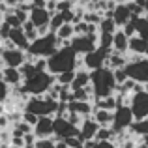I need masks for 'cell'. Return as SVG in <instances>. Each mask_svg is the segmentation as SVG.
<instances>
[{"label": "cell", "mask_w": 148, "mask_h": 148, "mask_svg": "<svg viewBox=\"0 0 148 148\" xmlns=\"http://www.w3.org/2000/svg\"><path fill=\"white\" fill-rule=\"evenodd\" d=\"M77 68H83L81 58L69 45H62L53 56L47 58V71L51 75H60L66 71H75Z\"/></svg>", "instance_id": "obj_1"}, {"label": "cell", "mask_w": 148, "mask_h": 148, "mask_svg": "<svg viewBox=\"0 0 148 148\" xmlns=\"http://www.w3.org/2000/svg\"><path fill=\"white\" fill-rule=\"evenodd\" d=\"M90 88H92V96L94 99H99V98H109V96L116 94V84L114 81V73L112 69L109 68H99L96 71H90Z\"/></svg>", "instance_id": "obj_2"}, {"label": "cell", "mask_w": 148, "mask_h": 148, "mask_svg": "<svg viewBox=\"0 0 148 148\" xmlns=\"http://www.w3.org/2000/svg\"><path fill=\"white\" fill-rule=\"evenodd\" d=\"M62 45L64 43H62L53 32H47V34H43V36H38L36 40L28 45V49H26L28 60H32V58H45V60H47V58L53 56Z\"/></svg>", "instance_id": "obj_3"}, {"label": "cell", "mask_w": 148, "mask_h": 148, "mask_svg": "<svg viewBox=\"0 0 148 148\" xmlns=\"http://www.w3.org/2000/svg\"><path fill=\"white\" fill-rule=\"evenodd\" d=\"M54 84V75H51L49 71H38L34 77L23 81L21 92L25 96H32V98H38V96H45L49 92V88Z\"/></svg>", "instance_id": "obj_4"}, {"label": "cell", "mask_w": 148, "mask_h": 148, "mask_svg": "<svg viewBox=\"0 0 148 148\" xmlns=\"http://www.w3.org/2000/svg\"><path fill=\"white\" fill-rule=\"evenodd\" d=\"M124 73L130 81L139 84L148 83V58L146 56H130L124 66Z\"/></svg>", "instance_id": "obj_5"}, {"label": "cell", "mask_w": 148, "mask_h": 148, "mask_svg": "<svg viewBox=\"0 0 148 148\" xmlns=\"http://www.w3.org/2000/svg\"><path fill=\"white\" fill-rule=\"evenodd\" d=\"M25 105H26L25 107L26 112H32V114H36L40 118V116H54L58 101H53L45 98V96H38V98H28Z\"/></svg>", "instance_id": "obj_6"}, {"label": "cell", "mask_w": 148, "mask_h": 148, "mask_svg": "<svg viewBox=\"0 0 148 148\" xmlns=\"http://www.w3.org/2000/svg\"><path fill=\"white\" fill-rule=\"evenodd\" d=\"M131 122H133V114H131L130 107L127 105H120L112 111V124H111V130L114 131L116 135H122L127 133Z\"/></svg>", "instance_id": "obj_7"}, {"label": "cell", "mask_w": 148, "mask_h": 148, "mask_svg": "<svg viewBox=\"0 0 148 148\" xmlns=\"http://www.w3.org/2000/svg\"><path fill=\"white\" fill-rule=\"evenodd\" d=\"M0 60H2L4 68H21L25 62H28V54L26 51H21L17 47H0Z\"/></svg>", "instance_id": "obj_8"}, {"label": "cell", "mask_w": 148, "mask_h": 148, "mask_svg": "<svg viewBox=\"0 0 148 148\" xmlns=\"http://www.w3.org/2000/svg\"><path fill=\"white\" fill-rule=\"evenodd\" d=\"M127 107H130L131 114H133V120L148 118V92L141 90V92L131 94L130 99H127Z\"/></svg>", "instance_id": "obj_9"}, {"label": "cell", "mask_w": 148, "mask_h": 148, "mask_svg": "<svg viewBox=\"0 0 148 148\" xmlns=\"http://www.w3.org/2000/svg\"><path fill=\"white\" fill-rule=\"evenodd\" d=\"M69 47L77 53V56H84V54L92 53L94 49H98V36H73L69 40Z\"/></svg>", "instance_id": "obj_10"}, {"label": "cell", "mask_w": 148, "mask_h": 148, "mask_svg": "<svg viewBox=\"0 0 148 148\" xmlns=\"http://www.w3.org/2000/svg\"><path fill=\"white\" fill-rule=\"evenodd\" d=\"M71 137H79V127L71 126L66 118H53V139L66 141Z\"/></svg>", "instance_id": "obj_11"}, {"label": "cell", "mask_w": 148, "mask_h": 148, "mask_svg": "<svg viewBox=\"0 0 148 148\" xmlns=\"http://www.w3.org/2000/svg\"><path fill=\"white\" fill-rule=\"evenodd\" d=\"M111 54V51H105V49H94L92 53L84 54V56H81V64H83V68L86 69V71H96V69L103 68L105 66V60H107V56Z\"/></svg>", "instance_id": "obj_12"}, {"label": "cell", "mask_w": 148, "mask_h": 148, "mask_svg": "<svg viewBox=\"0 0 148 148\" xmlns=\"http://www.w3.org/2000/svg\"><path fill=\"white\" fill-rule=\"evenodd\" d=\"M28 21L34 25V28L38 30V36H43L49 32V21H51V13L45 8H32L28 11Z\"/></svg>", "instance_id": "obj_13"}, {"label": "cell", "mask_w": 148, "mask_h": 148, "mask_svg": "<svg viewBox=\"0 0 148 148\" xmlns=\"http://www.w3.org/2000/svg\"><path fill=\"white\" fill-rule=\"evenodd\" d=\"M32 135L36 139H49L53 137V116H40L36 126L32 127Z\"/></svg>", "instance_id": "obj_14"}, {"label": "cell", "mask_w": 148, "mask_h": 148, "mask_svg": "<svg viewBox=\"0 0 148 148\" xmlns=\"http://www.w3.org/2000/svg\"><path fill=\"white\" fill-rule=\"evenodd\" d=\"M99 126L96 124V120L92 118V116H88V118H84L83 122H81L79 126V141L81 143H86V141H94L96 133H98Z\"/></svg>", "instance_id": "obj_15"}, {"label": "cell", "mask_w": 148, "mask_h": 148, "mask_svg": "<svg viewBox=\"0 0 148 148\" xmlns=\"http://www.w3.org/2000/svg\"><path fill=\"white\" fill-rule=\"evenodd\" d=\"M111 17H112V21H114L116 28H124V26H126L127 23L131 21V17H133V15H131L127 4H118V6H114Z\"/></svg>", "instance_id": "obj_16"}, {"label": "cell", "mask_w": 148, "mask_h": 148, "mask_svg": "<svg viewBox=\"0 0 148 148\" xmlns=\"http://www.w3.org/2000/svg\"><path fill=\"white\" fill-rule=\"evenodd\" d=\"M0 79L8 84L10 88H17L23 84V77H21V71L17 68H4L0 71Z\"/></svg>", "instance_id": "obj_17"}, {"label": "cell", "mask_w": 148, "mask_h": 148, "mask_svg": "<svg viewBox=\"0 0 148 148\" xmlns=\"http://www.w3.org/2000/svg\"><path fill=\"white\" fill-rule=\"evenodd\" d=\"M68 111L75 112L81 118H88V116H92V112H94V105H92V101H69Z\"/></svg>", "instance_id": "obj_18"}, {"label": "cell", "mask_w": 148, "mask_h": 148, "mask_svg": "<svg viewBox=\"0 0 148 148\" xmlns=\"http://www.w3.org/2000/svg\"><path fill=\"white\" fill-rule=\"evenodd\" d=\"M8 41H10L13 47H17V49H21V51H26L28 49V40H26V36H25V32L21 30V26L19 28H11L10 30V36H8Z\"/></svg>", "instance_id": "obj_19"}, {"label": "cell", "mask_w": 148, "mask_h": 148, "mask_svg": "<svg viewBox=\"0 0 148 148\" xmlns=\"http://www.w3.org/2000/svg\"><path fill=\"white\" fill-rule=\"evenodd\" d=\"M90 84V71L86 69H75V77H73V83L69 84V90H81V88H86Z\"/></svg>", "instance_id": "obj_20"}, {"label": "cell", "mask_w": 148, "mask_h": 148, "mask_svg": "<svg viewBox=\"0 0 148 148\" xmlns=\"http://www.w3.org/2000/svg\"><path fill=\"white\" fill-rule=\"evenodd\" d=\"M127 41H130V38L122 32V28L116 30L112 34V51L118 54H126L127 53Z\"/></svg>", "instance_id": "obj_21"}, {"label": "cell", "mask_w": 148, "mask_h": 148, "mask_svg": "<svg viewBox=\"0 0 148 148\" xmlns=\"http://www.w3.org/2000/svg\"><path fill=\"white\" fill-rule=\"evenodd\" d=\"M135 26V36L143 38L145 41H148V15H139V17H131Z\"/></svg>", "instance_id": "obj_22"}, {"label": "cell", "mask_w": 148, "mask_h": 148, "mask_svg": "<svg viewBox=\"0 0 148 148\" xmlns=\"http://www.w3.org/2000/svg\"><path fill=\"white\" fill-rule=\"evenodd\" d=\"M146 45H148V41H145L139 36H133V38H130V41H127V53H131L133 56H145Z\"/></svg>", "instance_id": "obj_23"}, {"label": "cell", "mask_w": 148, "mask_h": 148, "mask_svg": "<svg viewBox=\"0 0 148 148\" xmlns=\"http://www.w3.org/2000/svg\"><path fill=\"white\" fill-rule=\"evenodd\" d=\"M127 64V56L126 54H118V53H114V51H111V54L107 56V60H105V68H109V69H122L124 66Z\"/></svg>", "instance_id": "obj_24"}, {"label": "cell", "mask_w": 148, "mask_h": 148, "mask_svg": "<svg viewBox=\"0 0 148 148\" xmlns=\"http://www.w3.org/2000/svg\"><path fill=\"white\" fill-rule=\"evenodd\" d=\"M92 118L96 120V124H98L99 127H111V124H112V112L111 111H105V109H94Z\"/></svg>", "instance_id": "obj_25"}, {"label": "cell", "mask_w": 148, "mask_h": 148, "mask_svg": "<svg viewBox=\"0 0 148 148\" xmlns=\"http://www.w3.org/2000/svg\"><path fill=\"white\" fill-rule=\"evenodd\" d=\"M127 133L135 135V137H148V118H143V120H133L127 130Z\"/></svg>", "instance_id": "obj_26"}, {"label": "cell", "mask_w": 148, "mask_h": 148, "mask_svg": "<svg viewBox=\"0 0 148 148\" xmlns=\"http://www.w3.org/2000/svg\"><path fill=\"white\" fill-rule=\"evenodd\" d=\"M54 36H56L64 45H68V43H69V40L75 36V34H73V25H69V23H64V25H62L60 28L54 32Z\"/></svg>", "instance_id": "obj_27"}, {"label": "cell", "mask_w": 148, "mask_h": 148, "mask_svg": "<svg viewBox=\"0 0 148 148\" xmlns=\"http://www.w3.org/2000/svg\"><path fill=\"white\" fill-rule=\"evenodd\" d=\"M116 30H118V28H116L112 17H101V21L98 25V34H111V36H112Z\"/></svg>", "instance_id": "obj_28"}, {"label": "cell", "mask_w": 148, "mask_h": 148, "mask_svg": "<svg viewBox=\"0 0 148 148\" xmlns=\"http://www.w3.org/2000/svg\"><path fill=\"white\" fill-rule=\"evenodd\" d=\"M21 30L25 32L26 40H28V43H32V41L38 38V30L34 28V25H32L30 21H25V23H23V25H21Z\"/></svg>", "instance_id": "obj_29"}, {"label": "cell", "mask_w": 148, "mask_h": 148, "mask_svg": "<svg viewBox=\"0 0 148 148\" xmlns=\"http://www.w3.org/2000/svg\"><path fill=\"white\" fill-rule=\"evenodd\" d=\"M73 77H75V71H66L60 73V75H54V83L60 84V86H69L73 83Z\"/></svg>", "instance_id": "obj_30"}, {"label": "cell", "mask_w": 148, "mask_h": 148, "mask_svg": "<svg viewBox=\"0 0 148 148\" xmlns=\"http://www.w3.org/2000/svg\"><path fill=\"white\" fill-rule=\"evenodd\" d=\"M112 139H114V131H112L111 127H99L96 137H94V141L98 143V141H112Z\"/></svg>", "instance_id": "obj_31"}, {"label": "cell", "mask_w": 148, "mask_h": 148, "mask_svg": "<svg viewBox=\"0 0 148 148\" xmlns=\"http://www.w3.org/2000/svg\"><path fill=\"white\" fill-rule=\"evenodd\" d=\"M98 47L105 51H112V36L111 34H98Z\"/></svg>", "instance_id": "obj_32"}, {"label": "cell", "mask_w": 148, "mask_h": 148, "mask_svg": "<svg viewBox=\"0 0 148 148\" xmlns=\"http://www.w3.org/2000/svg\"><path fill=\"white\" fill-rule=\"evenodd\" d=\"M62 25H64V19H62V15H60V13L51 15V21H49V32H53V34H54Z\"/></svg>", "instance_id": "obj_33"}, {"label": "cell", "mask_w": 148, "mask_h": 148, "mask_svg": "<svg viewBox=\"0 0 148 148\" xmlns=\"http://www.w3.org/2000/svg\"><path fill=\"white\" fill-rule=\"evenodd\" d=\"M10 92H11L10 86H8V84L0 79V105H4L8 99H10Z\"/></svg>", "instance_id": "obj_34"}, {"label": "cell", "mask_w": 148, "mask_h": 148, "mask_svg": "<svg viewBox=\"0 0 148 148\" xmlns=\"http://www.w3.org/2000/svg\"><path fill=\"white\" fill-rule=\"evenodd\" d=\"M54 139L49 137V139H36V145H34V148H54Z\"/></svg>", "instance_id": "obj_35"}, {"label": "cell", "mask_w": 148, "mask_h": 148, "mask_svg": "<svg viewBox=\"0 0 148 148\" xmlns=\"http://www.w3.org/2000/svg\"><path fill=\"white\" fill-rule=\"evenodd\" d=\"M21 120H23L25 124H28L30 127H34V126H36V122H38V116L32 114V112H26V111H25V112L21 114Z\"/></svg>", "instance_id": "obj_36"}, {"label": "cell", "mask_w": 148, "mask_h": 148, "mask_svg": "<svg viewBox=\"0 0 148 148\" xmlns=\"http://www.w3.org/2000/svg\"><path fill=\"white\" fill-rule=\"evenodd\" d=\"M112 73H114V81H116V84H118V86H120V84H124V83L127 81L126 73H124V68H122V69H114Z\"/></svg>", "instance_id": "obj_37"}, {"label": "cell", "mask_w": 148, "mask_h": 148, "mask_svg": "<svg viewBox=\"0 0 148 148\" xmlns=\"http://www.w3.org/2000/svg\"><path fill=\"white\" fill-rule=\"evenodd\" d=\"M94 148H118V145L112 141H98L94 145Z\"/></svg>", "instance_id": "obj_38"}, {"label": "cell", "mask_w": 148, "mask_h": 148, "mask_svg": "<svg viewBox=\"0 0 148 148\" xmlns=\"http://www.w3.org/2000/svg\"><path fill=\"white\" fill-rule=\"evenodd\" d=\"M8 120H10V116H8L6 112H4V114L0 116V130H4V127H8V124H10Z\"/></svg>", "instance_id": "obj_39"}, {"label": "cell", "mask_w": 148, "mask_h": 148, "mask_svg": "<svg viewBox=\"0 0 148 148\" xmlns=\"http://www.w3.org/2000/svg\"><path fill=\"white\" fill-rule=\"evenodd\" d=\"M112 2H114L116 6H118V4H127V2H130V0H112Z\"/></svg>", "instance_id": "obj_40"}, {"label": "cell", "mask_w": 148, "mask_h": 148, "mask_svg": "<svg viewBox=\"0 0 148 148\" xmlns=\"http://www.w3.org/2000/svg\"><path fill=\"white\" fill-rule=\"evenodd\" d=\"M4 112H6V107H4V105H0V116H2Z\"/></svg>", "instance_id": "obj_41"}, {"label": "cell", "mask_w": 148, "mask_h": 148, "mask_svg": "<svg viewBox=\"0 0 148 148\" xmlns=\"http://www.w3.org/2000/svg\"><path fill=\"white\" fill-rule=\"evenodd\" d=\"M15 2H17V4H21V2H28V0H15Z\"/></svg>", "instance_id": "obj_42"}, {"label": "cell", "mask_w": 148, "mask_h": 148, "mask_svg": "<svg viewBox=\"0 0 148 148\" xmlns=\"http://www.w3.org/2000/svg\"><path fill=\"white\" fill-rule=\"evenodd\" d=\"M2 69H4V64H2V60H0V71H2Z\"/></svg>", "instance_id": "obj_43"}, {"label": "cell", "mask_w": 148, "mask_h": 148, "mask_svg": "<svg viewBox=\"0 0 148 148\" xmlns=\"http://www.w3.org/2000/svg\"><path fill=\"white\" fill-rule=\"evenodd\" d=\"M2 17H4V13H2V11H0V23H2Z\"/></svg>", "instance_id": "obj_44"}, {"label": "cell", "mask_w": 148, "mask_h": 148, "mask_svg": "<svg viewBox=\"0 0 148 148\" xmlns=\"http://www.w3.org/2000/svg\"><path fill=\"white\" fill-rule=\"evenodd\" d=\"M0 47H2V43H0Z\"/></svg>", "instance_id": "obj_45"}]
</instances>
